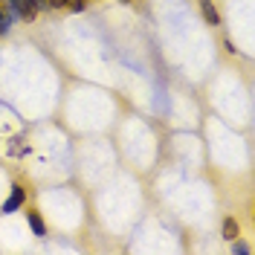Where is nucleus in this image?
<instances>
[{
  "label": "nucleus",
  "instance_id": "f03ea898",
  "mask_svg": "<svg viewBox=\"0 0 255 255\" xmlns=\"http://www.w3.org/2000/svg\"><path fill=\"white\" fill-rule=\"evenodd\" d=\"M26 206V186L23 183H12V189L6 194V200L0 203V215H15Z\"/></svg>",
  "mask_w": 255,
  "mask_h": 255
},
{
  "label": "nucleus",
  "instance_id": "9b49d317",
  "mask_svg": "<svg viewBox=\"0 0 255 255\" xmlns=\"http://www.w3.org/2000/svg\"><path fill=\"white\" fill-rule=\"evenodd\" d=\"M116 3H130V0H116Z\"/></svg>",
  "mask_w": 255,
  "mask_h": 255
},
{
  "label": "nucleus",
  "instance_id": "6e6552de",
  "mask_svg": "<svg viewBox=\"0 0 255 255\" xmlns=\"http://www.w3.org/2000/svg\"><path fill=\"white\" fill-rule=\"evenodd\" d=\"M229 244H232V247H229V250H232V253H238V255H250V253H253V247H250V244H247V241H241V238L229 241Z\"/></svg>",
  "mask_w": 255,
  "mask_h": 255
},
{
  "label": "nucleus",
  "instance_id": "9d476101",
  "mask_svg": "<svg viewBox=\"0 0 255 255\" xmlns=\"http://www.w3.org/2000/svg\"><path fill=\"white\" fill-rule=\"evenodd\" d=\"M35 6H38V12H49V3H47V0H35Z\"/></svg>",
  "mask_w": 255,
  "mask_h": 255
},
{
  "label": "nucleus",
  "instance_id": "7ed1b4c3",
  "mask_svg": "<svg viewBox=\"0 0 255 255\" xmlns=\"http://www.w3.org/2000/svg\"><path fill=\"white\" fill-rule=\"evenodd\" d=\"M197 9H200V15H203V20H206V26H212V29H218L223 23L221 12H218V6H215V0H197Z\"/></svg>",
  "mask_w": 255,
  "mask_h": 255
},
{
  "label": "nucleus",
  "instance_id": "f8f14e48",
  "mask_svg": "<svg viewBox=\"0 0 255 255\" xmlns=\"http://www.w3.org/2000/svg\"><path fill=\"white\" fill-rule=\"evenodd\" d=\"M90 3H93V0H90Z\"/></svg>",
  "mask_w": 255,
  "mask_h": 255
},
{
  "label": "nucleus",
  "instance_id": "1a4fd4ad",
  "mask_svg": "<svg viewBox=\"0 0 255 255\" xmlns=\"http://www.w3.org/2000/svg\"><path fill=\"white\" fill-rule=\"evenodd\" d=\"M47 3H49V12H58V9H64L70 0H47Z\"/></svg>",
  "mask_w": 255,
  "mask_h": 255
},
{
  "label": "nucleus",
  "instance_id": "423d86ee",
  "mask_svg": "<svg viewBox=\"0 0 255 255\" xmlns=\"http://www.w3.org/2000/svg\"><path fill=\"white\" fill-rule=\"evenodd\" d=\"M12 23H15V20H12V15L6 12V6H3V0H0V38L12 32Z\"/></svg>",
  "mask_w": 255,
  "mask_h": 255
},
{
  "label": "nucleus",
  "instance_id": "f257e3e1",
  "mask_svg": "<svg viewBox=\"0 0 255 255\" xmlns=\"http://www.w3.org/2000/svg\"><path fill=\"white\" fill-rule=\"evenodd\" d=\"M3 6H6V12L12 15V20H20V23H35L38 20V6H35V0H3Z\"/></svg>",
  "mask_w": 255,
  "mask_h": 255
},
{
  "label": "nucleus",
  "instance_id": "0eeeda50",
  "mask_svg": "<svg viewBox=\"0 0 255 255\" xmlns=\"http://www.w3.org/2000/svg\"><path fill=\"white\" fill-rule=\"evenodd\" d=\"M87 6H90V0H70L64 9H67L70 15H81V12H87Z\"/></svg>",
  "mask_w": 255,
  "mask_h": 255
},
{
  "label": "nucleus",
  "instance_id": "39448f33",
  "mask_svg": "<svg viewBox=\"0 0 255 255\" xmlns=\"http://www.w3.org/2000/svg\"><path fill=\"white\" fill-rule=\"evenodd\" d=\"M221 235H223V241H235V238H241V223H238V218H235V215L223 218Z\"/></svg>",
  "mask_w": 255,
  "mask_h": 255
},
{
  "label": "nucleus",
  "instance_id": "20e7f679",
  "mask_svg": "<svg viewBox=\"0 0 255 255\" xmlns=\"http://www.w3.org/2000/svg\"><path fill=\"white\" fill-rule=\"evenodd\" d=\"M23 215H26V223H29V229H32V235H35V238H47V221H44V215H41V212H38V209H26V212H23Z\"/></svg>",
  "mask_w": 255,
  "mask_h": 255
}]
</instances>
